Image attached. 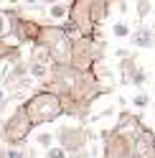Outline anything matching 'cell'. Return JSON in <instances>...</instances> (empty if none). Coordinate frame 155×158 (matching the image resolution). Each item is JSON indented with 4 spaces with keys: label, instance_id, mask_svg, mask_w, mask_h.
Wrapping results in <instances>:
<instances>
[{
    "label": "cell",
    "instance_id": "cell-8",
    "mask_svg": "<svg viewBox=\"0 0 155 158\" xmlns=\"http://www.w3.org/2000/svg\"><path fill=\"white\" fill-rule=\"evenodd\" d=\"M107 13H109V3L104 0V3H92V21H94V26H99L104 18H107Z\"/></svg>",
    "mask_w": 155,
    "mask_h": 158
},
{
    "label": "cell",
    "instance_id": "cell-3",
    "mask_svg": "<svg viewBox=\"0 0 155 158\" xmlns=\"http://www.w3.org/2000/svg\"><path fill=\"white\" fill-rule=\"evenodd\" d=\"M145 130H148L145 123L140 120L137 115H132V112H122V115L117 117V123H114V127H112V133L117 135V138H122V140H127L130 145L137 140Z\"/></svg>",
    "mask_w": 155,
    "mask_h": 158
},
{
    "label": "cell",
    "instance_id": "cell-21",
    "mask_svg": "<svg viewBox=\"0 0 155 158\" xmlns=\"http://www.w3.org/2000/svg\"><path fill=\"white\" fill-rule=\"evenodd\" d=\"M153 31H155V26H153Z\"/></svg>",
    "mask_w": 155,
    "mask_h": 158
},
{
    "label": "cell",
    "instance_id": "cell-1",
    "mask_svg": "<svg viewBox=\"0 0 155 158\" xmlns=\"http://www.w3.org/2000/svg\"><path fill=\"white\" fill-rule=\"evenodd\" d=\"M23 110L28 115V120H31V125H43V123H54L56 117H61L66 112V107H64V100L56 92L46 89V92L33 94L23 105Z\"/></svg>",
    "mask_w": 155,
    "mask_h": 158
},
{
    "label": "cell",
    "instance_id": "cell-12",
    "mask_svg": "<svg viewBox=\"0 0 155 158\" xmlns=\"http://www.w3.org/2000/svg\"><path fill=\"white\" fill-rule=\"evenodd\" d=\"M48 13H51V18H66V15H69L71 13V5H51V8H48Z\"/></svg>",
    "mask_w": 155,
    "mask_h": 158
},
{
    "label": "cell",
    "instance_id": "cell-17",
    "mask_svg": "<svg viewBox=\"0 0 155 158\" xmlns=\"http://www.w3.org/2000/svg\"><path fill=\"white\" fill-rule=\"evenodd\" d=\"M8 158H23V153H21V151H15V148H13V151L8 153Z\"/></svg>",
    "mask_w": 155,
    "mask_h": 158
},
{
    "label": "cell",
    "instance_id": "cell-19",
    "mask_svg": "<svg viewBox=\"0 0 155 158\" xmlns=\"http://www.w3.org/2000/svg\"><path fill=\"white\" fill-rule=\"evenodd\" d=\"M153 15H155V5H153Z\"/></svg>",
    "mask_w": 155,
    "mask_h": 158
},
{
    "label": "cell",
    "instance_id": "cell-10",
    "mask_svg": "<svg viewBox=\"0 0 155 158\" xmlns=\"http://www.w3.org/2000/svg\"><path fill=\"white\" fill-rule=\"evenodd\" d=\"M148 105H150V94L148 92H137L132 97V107H135V110H145Z\"/></svg>",
    "mask_w": 155,
    "mask_h": 158
},
{
    "label": "cell",
    "instance_id": "cell-11",
    "mask_svg": "<svg viewBox=\"0 0 155 158\" xmlns=\"http://www.w3.org/2000/svg\"><path fill=\"white\" fill-rule=\"evenodd\" d=\"M31 74L36 79H46L48 77V64H38V61H31Z\"/></svg>",
    "mask_w": 155,
    "mask_h": 158
},
{
    "label": "cell",
    "instance_id": "cell-5",
    "mask_svg": "<svg viewBox=\"0 0 155 158\" xmlns=\"http://www.w3.org/2000/svg\"><path fill=\"white\" fill-rule=\"evenodd\" d=\"M130 156L132 158H155V130L148 127V130L130 145Z\"/></svg>",
    "mask_w": 155,
    "mask_h": 158
},
{
    "label": "cell",
    "instance_id": "cell-6",
    "mask_svg": "<svg viewBox=\"0 0 155 158\" xmlns=\"http://www.w3.org/2000/svg\"><path fill=\"white\" fill-rule=\"evenodd\" d=\"M59 140H61V148L66 153H79L81 148H84V140H86V135L84 130H79V127H64V130L59 133Z\"/></svg>",
    "mask_w": 155,
    "mask_h": 158
},
{
    "label": "cell",
    "instance_id": "cell-16",
    "mask_svg": "<svg viewBox=\"0 0 155 158\" xmlns=\"http://www.w3.org/2000/svg\"><path fill=\"white\" fill-rule=\"evenodd\" d=\"M51 140H54V138L48 135V133H41V135H38V145H43L46 151H51Z\"/></svg>",
    "mask_w": 155,
    "mask_h": 158
},
{
    "label": "cell",
    "instance_id": "cell-14",
    "mask_svg": "<svg viewBox=\"0 0 155 158\" xmlns=\"http://www.w3.org/2000/svg\"><path fill=\"white\" fill-rule=\"evenodd\" d=\"M145 82H148V72H145V69H137V72L132 74V79H130L132 87H145Z\"/></svg>",
    "mask_w": 155,
    "mask_h": 158
},
{
    "label": "cell",
    "instance_id": "cell-18",
    "mask_svg": "<svg viewBox=\"0 0 155 158\" xmlns=\"http://www.w3.org/2000/svg\"><path fill=\"white\" fill-rule=\"evenodd\" d=\"M0 102H3V92H0Z\"/></svg>",
    "mask_w": 155,
    "mask_h": 158
},
{
    "label": "cell",
    "instance_id": "cell-7",
    "mask_svg": "<svg viewBox=\"0 0 155 158\" xmlns=\"http://www.w3.org/2000/svg\"><path fill=\"white\" fill-rule=\"evenodd\" d=\"M130 41H132V46L135 48H153L155 46V31H153V26H137L132 31V36H130Z\"/></svg>",
    "mask_w": 155,
    "mask_h": 158
},
{
    "label": "cell",
    "instance_id": "cell-9",
    "mask_svg": "<svg viewBox=\"0 0 155 158\" xmlns=\"http://www.w3.org/2000/svg\"><path fill=\"white\" fill-rule=\"evenodd\" d=\"M135 10H137V18H140V21H145L148 15H153V3H150V0H137Z\"/></svg>",
    "mask_w": 155,
    "mask_h": 158
},
{
    "label": "cell",
    "instance_id": "cell-13",
    "mask_svg": "<svg viewBox=\"0 0 155 158\" xmlns=\"http://www.w3.org/2000/svg\"><path fill=\"white\" fill-rule=\"evenodd\" d=\"M112 33L117 36V38H127V36H132V33H130V26L125 23V21H117V23H114V26H112Z\"/></svg>",
    "mask_w": 155,
    "mask_h": 158
},
{
    "label": "cell",
    "instance_id": "cell-2",
    "mask_svg": "<svg viewBox=\"0 0 155 158\" xmlns=\"http://www.w3.org/2000/svg\"><path fill=\"white\" fill-rule=\"evenodd\" d=\"M38 44L48 48L54 64L56 66H71V59H74V38L59 26H48L41 28V38Z\"/></svg>",
    "mask_w": 155,
    "mask_h": 158
},
{
    "label": "cell",
    "instance_id": "cell-20",
    "mask_svg": "<svg viewBox=\"0 0 155 158\" xmlns=\"http://www.w3.org/2000/svg\"><path fill=\"white\" fill-rule=\"evenodd\" d=\"M153 112H155V102H153Z\"/></svg>",
    "mask_w": 155,
    "mask_h": 158
},
{
    "label": "cell",
    "instance_id": "cell-4",
    "mask_svg": "<svg viewBox=\"0 0 155 158\" xmlns=\"http://www.w3.org/2000/svg\"><path fill=\"white\" fill-rule=\"evenodd\" d=\"M31 120H28V115H26V110H23V107H21V110H18L15 115H13V120L10 123H8V140H10V143H21L23 140V138L28 135V130H31Z\"/></svg>",
    "mask_w": 155,
    "mask_h": 158
},
{
    "label": "cell",
    "instance_id": "cell-15",
    "mask_svg": "<svg viewBox=\"0 0 155 158\" xmlns=\"http://www.w3.org/2000/svg\"><path fill=\"white\" fill-rule=\"evenodd\" d=\"M46 158H66V151L59 145V148H51V151H46Z\"/></svg>",
    "mask_w": 155,
    "mask_h": 158
}]
</instances>
